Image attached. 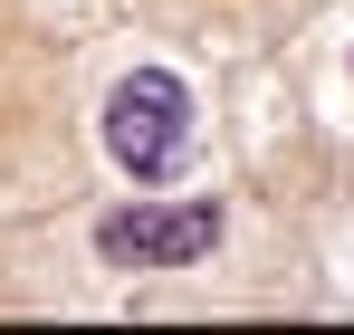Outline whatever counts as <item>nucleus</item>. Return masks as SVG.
I'll use <instances>...</instances> for the list:
<instances>
[{
  "mask_svg": "<svg viewBox=\"0 0 354 335\" xmlns=\"http://www.w3.org/2000/svg\"><path fill=\"white\" fill-rule=\"evenodd\" d=\"M106 144L134 182H173L192 154V96H182L173 67H134L115 96H106Z\"/></svg>",
  "mask_w": 354,
  "mask_h": 335,
  "instance_id": "f257e3e1",
  "label": "nucleus"
},
{
  "mask_svg": "<svg viewBox=\"0 0 354 335\" xmlns=\"http://www.w3.org/2000/svg\"><path fill=\"white\" fill-rule=\"evenodd\" d=\"M211 239H221V211L211 201H124L96 221V259L106 269H192V259H211Z\"/></svg>",
  "mask_w": 354,
  "mask_h": 335,
  "instance_id": "f03ea898",
  "label": "nucleus"
}]
</instances>
